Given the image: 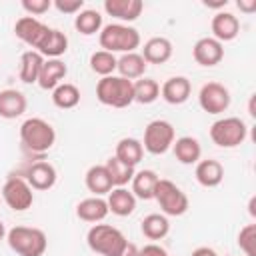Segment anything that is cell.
Returning <instances> with one entry per match:
<instances>
[{"mask_svg":"<svg viewBox=\"0 0 256 256\" xmlns=\"http://www.w3.org/2000/svg\"><path fill=\"white\" fill-rule=\"evenodd\" d=\"M0 202H2V196H0Z\"/></svg>","mask_w":256,"mask_h":256,"instance_id":"45","label":"cell"},{"mask_svg":"<svg viewBox=\"0 0 256 256\" xmlns=\"http://www.w3.org/2000/svg\"><path fill=\"white\" fill-rule=\"evenodd\" d=\"M168 252L160 246V244H156V242H148L144 248H140V252H138V256H166Z\"/></svg>","mask_w":256,"mask_h":256,"instance_id":"39","label":"cell"},{"mask_svg":"<svg viewBox=\"0 0 256 256\" xmlns=\"http://www.w3.org/2000/svg\"><path fill=\"white\" fill-rule=\"evenodd\" d=\"M106 204H108V212L124 218L136 210V196L126 186H116L106 194Z\"/></svg>","mask_w":256,"mask_h":256,"instance_id":"16","label":"cell"},{"mask_svg":"<svg viewBox=\"0 0 256 256\" xmlns=\"http://www.w3.org/2000/svg\"><path fill=\"white\" fill-rule=\"evenodd\" d=\"M20 142L24 148L32 154H44L48 152L56 142V130L54 126L38 116L26 118L20 124Z\"/></svg>","mask_w":256,"mask_h":256,"instance_id":"2","label":"cell"},{"mask_svg":"<svg viewBox=\"0 0 256 256\" xmlns=\"http://www.w3.org/2000/svg\"><path fill=\"white\" fill-rule=\"evenodd\" d=\"M2 200L14 212H26L34 204V190L22 176H8L0 190Z\"/></svg>","mask_w":256,"mask_h":256,"instance_id":"9","label":"cell"},{"mask_svg":"<svg viewBox=\"0 0 256 256\" xmlns=\"http://www.w3.org/2000/svg\"><path fill=\"white\" fill-rule=\"evenodd\" d=\"M22 8L28 16H42L52 8V0H22Z\"/></svg>","mask_w":256,"mask_h":256,"instance_id":"37","label":"cell"},{"mask_svg":"<svg viewBox=\"0 0 256 256\" xmlns=\"http://www.w3.org/2000/svg\"><path fill=\"white\" fill-rule=\"evenodd\" d=\"M158 180H160V176L154 172V170H150V168H144V170H138L136 174H134V178H132V194L136 196V200L140 198V200H152L154 198V188H156V184H158Z\"/></svg>","mask_w":256,"mask_h":256,"instance_id":"27","label":"cell"},{"mask_svg":"<svg viewBox=\"0 0 256 256\" xmlns=\"http://www.w3.org/2000/svg\"><path fill=\"white\" fill-rule=\"evenodd\" d=\"M116 62H118L116 54L106 52V50H96V52H92V54H90V60H88L90 70L96 72V74L102 76V78H104V76H112V74L116 72Z\"/></svg>","mask_w":256,"mask_h":256,"instance_id":"35","label":"cell"},{"mask_svg":"<svg viewBox=\"0 0 256 256\" xmlns=\"http://www.w3.org/2000/svg\"><path fill=\"white\" fill-rule=\"evenodd\" d=\"M210 30H212V38H216L218 42H230L240 34V20L238 16H234L232 12L220 10L212 16L210 20Z\"/></svg>","mask_w":256,"mask_h":256,"instance_id":"13","label":"cell"},{"mask_svg":"<svg viewBox=\"0 0 256 256\" xmlns=\"http://www.w3.org/2000/svg\"><path fill=\"white\" fill-rule=\"evenodd\" d=\"M140 230H142V234L148 240L156 242V240H162V238L168 236V232H170V220L162 212L160 214L158 212H152V214H148V216L142 218Z\"/></svg>","mask_w":256,"mask_h":256,"instance_id":"28","label":"cell"},{"mask_svg":"<svg viewBox=\"0 0 256 256\" xmlns=\"http://www.w3.org/2000/svg\"><path fill=\"white\" fill-rule=\"evenodd\" d=\"M52 6L62 12V14H78L80 10H84V0H54Z\"/></svg>","mask_w":256,"mask_h":256,"instance_id":"38","label":"cell"},{"mask_svg":"<svg viewBox=\"0 0 256 256\" xmlns=\"http://www.w3.org/2000/svg\"><path fill=\"white\" fill-rule=\"evenodd\" d=\"M166 256H168V254H166Z\"/></svg>","mask_w":256,"mask_h":256,"instance_id":"46","label":"cell"},{"mask_svg":"<svg viewBox=\"0 0 256 256\" xmlns=\"http://www.w3.org/2000/svg\"><path fill=\"white\" fill-rule=\"evenodd\" d=\"M52 104L60 110H70L80 104V90L72 82H62L52 90Z\"/></svg>","mask_w":256,"mask_h":256,"instance_id":"30","label":"cell"},{"mask_svg":"<svg viewBox=\"0 0 256 256\" xmlns=\"http://www.w3.org/2000/svg\"><path fill=\"white\" fill-rule=\"evenodd\" d=\"M194 176L196 182L204 188H216L222 184L224 180V166L214 160V158H206V160H198L196 168H194Z\"/></svg>","mask_w":256,"mask_h":256,"instance_id":"21","label":"cell"},{"mask_svg":"<svg viewBox=\"0 0 256 256\" xmlns=\"http://www.w3.org/2000/svg\"><path fill=\"white\" fill-rule=\"evenodd\" d=\"M108 214H110L108 204H106V198H102V196H88L76 204V216L90 224L102 222Z\"/></svg>","mask_w":256,"mask_h":256,"instance_id":"22","label":"cell"},{"mask_svg":"<svg viewBox=\"0 0 256 256\" xmlns=\"http://www.w3.org/2000/svg\"><path fill=\"white\" fill-rule=\"evenodd\" d=\"M50 26H46L42 20L34 18V16H22L16 20L14 24V34L18 40H22L26 46H30V50H40L42 44L46 42L48 34H50Z\"/></svg>","mask_w":256,"mask_h":256,"instance_id":"10","label":"cell"},{"mask_svg":"<svg viewBox=\"0 0 256 256\" xmlns=\"http://www.w3.org/2000/svg\"><path fill=\"white\" fill-rule=\"evenodd\" d=\"M230 90L220 82H206L198 92V104L208 114H222L230 108Z\"/></svg>","mask_w":256,"mask_h":256,"instance_id":"11","label":"cell"},{"mask_svg":"<svg viewBox=\"0 0 256 256\" xmlns=\"http://www.w3.org/2000/svg\"><path fill=\"white\" fill-rule=\"evenodd\" d=\"M84 184L88 188V192H92V196H106L114 186L112 180L104 168V164H94L86 170L84 174Z\"/></svg>","mask_w":256,"mask_h":256,"instance_id":"25","label":"cell"},{"mask_svg":"<svg viewBox=\"0 0 256 256\" xmlns=\"http://www.w3.org/2000/svg\"><path fill=\"white\" fill-rule=\"evenodd\" d=\"M238 246L246 256H256V224H246L238 232Z\"/></svg>","mask_w":256,"mask_h":256,"instance_id":"36","label":"cell"},{"mask_svg":"<svg viewBox=\"0 0 256 256\" xmlns=\"http://www.w3.org/2000/svg\"><path fill=\"white\" fill-rule=\"evenodd\" d=\"M126 242L128 240L122 234V230L110 224H92V228L86 234L88 248L100 256H118Z\"/></svg>","mask_w":256,"mask_h":256,"instance_id":"5","label":"cell"},{"mask_svg":"<svg viewBox=\"0 0 256 256\" xmlns=\"http://www.w3.org/2000/svg\"><path fill=\"white\" fill-rule=\"evenodd\" d=\"M192 92V84L186 76H170L162 86H160V96L164 98V102L178 106L184 104L190 98Z\"/></svg>","mask_w":256,"mask_h":256,"instance_id":"18","label":"cell"},{"mask_svg":"<svg viewBox=\"0 0 256 256\" xmlns=\"http://www.w3.org/2000/svg\"><path fill=\"white\" fill-rule=\"evenodd\" d=\"M160 98V84L154 78H138L134 80V102L152 104Z\"/></svg>","mask_w":256,"mask_h":256,"instance_id":"34","label":"cell"},{"mask_svg":"<svg viewBox=\"0 0 256 256\" xmlns=\"http://www.w3.org/2000/svg\"><path fill=\"white\" fill-rule=\"evenodd\" d=\"M28 108L26 96L16 90V88H4L0 90V118L4 120H14L22 116Z\"/></svg>","mask_w":256,"mask_h":256,"instance_id":"19","label":"cell"},{"mask_svg":"<svg viewBox=\"0 0 256 256\" xmlns=\"http://www.w3.org/2000/svg\"><path fill=\"white\" fill-rule=\"evenodd\" d=\"M236 6H238L242 12L250 14V12H254V10H256V0H238V2H236Z\"/></svg>","mask_w":256,"mask_h":256,"instance_id":"41","label":"cell"},{"mask_svg":"<svg viewBox=\"0 0 256 256\" xmlns=\"http://www.w3.org/2000/svg\"><path fill=\"white\" fill-rule=\"evenodd\" d=\"M190 256H218V254H216V250L210 248V246H198V248L192 250Z\"/></svg>","mask_w":256,"mask_h":256,"instance_id":"42","label":"cell"},{"mask_svg":"<svg viewBox=\"0 0 256 256\" xmlns=\"http://www.w3.org/2000/svg\"><path fill=\"white\" fill-rule=\"evenodd\" d=\"M96 98L110 108H126L134 102V82L118 74L104 76L96 84Z\"/></svg>","mask_w":256,"mask_h":256,"instance_id":"3","label":"cell"},{"mask_svg":"<svg viewBox=\"0 0 256 256\" xmlns=\"http://www.w3.org/2000/svg\"><path fill=\"white\" fill-rule=\"evenodd\" d=\"M172 152L180 164H196L202 156V146L194 136H180L172 144Z\"/></svg>","mask_w":256,"mask_h":256,"instance_id":"24","label":"cell"},{"mask_svg":"<svg viewBox=\"0 0 256 256\" xmlns=\"http://www.w3.org/2000/svg\"><path fill=\"white\" fill-rule=\"evenodd\" d=\"M254 204H256V198H250V204H248V208H250V214H252V216H256V210H254Z\"/></svg>","mask_w":256,"mask_h":256,"instance_id":"44","label":"cell"},{"mask_svg":"<svg viewBox=\"0 0 256 256\" xmlns=\"http://www.w3.org/2000/svg\"><path fill=\"white\" fill-rule=\"evenodd\" d=\"M6 242L18 256H44L48 238L44 230L34 226H14L6 232Z\"/></svg>","mask_w":256,"mask_h":256,"instance_id":"4","label":"cell"},{"mask_svg":"<svg viewBox=\"0 0 256 256\" xmlns=\"http://www.w3.org/2000/svg\"><path fill=\"white\" fill-rule=\"evenodd\" d=\"M66 50H68V36L62 30L52 28L48 38H46V42L42 44V48L38 52L44 58H60L62 54H66Z\"/></svg>","mask_w":256,"mask_h":256,"instance_id":"33","label":"cell"},{"mask_svg":"<svg viewBox=\"0 0 256 256\" xmlns=\"http://www.w3.org/2000/svg\"><path fill=\"white\" fill-rule=\"evenodd\" d=\"M44 60H46V58H44L40 52H36V50H26V52L20 56V68H18L20 80H22L24 84H36Z\"/></svg>","mask_w":256,"mask_h":256,"instance_id":"26","label":"cell"},{"mask_svg":"<svg viewBox=\"0 0 256 256\" xmlns=\"http://www.w3.org/2000/svg\"><path fill=\"white\" fill-rule=\"evenodd\" d=\"M248 136V126L238 116H224L212 122L210 126V140L218 148H236L244 144Z\"/></svg>","mask_w":256,"mask_h":256,"instance_id":"6","label":"cell"},{"mask_svg":"<svg viewBox=\"0 0 256 256\" xmlns=\"http://www.w3.org/2000/svg\"><path fill=\"white\" fill-rule=\"evenodd\" d=\"M138 252H140V248H138L134 242H126L118 256H138Z\"/></svg>","mask_w":256,"mask_h":256,"instance_id":"40","label":"cell"},{"mask_svg":"<svg viewBox=\"0 0 256 256\" xmlns=\"http://www.w3.org/2000/svg\"><path fill=\"white\" fill-rule=\"evenodd\" d=\"M74 28L84 36H92L102 30V14L94 8H84L74 16Z\"/></svg>","mask_w":256,"mask_h":256,"instance_id":"32","label":"cell"},{"mask_svg":"<svg viewBox=\"0 0 256 256\" xmlns=\"http://www.w3.org/2000/svg\"><path fill=\"white\" fill-rule=\"evenodd\" d=\"M68 74V66L60 60V58H46L44 64H42V70H40V76H38V86L42 90H54L58 84L64 82Z\"/></svg>","mask_w":256,"mask_h":256,"instance_id":"20","label":"cell"},{"mask_svg":"<svg viewBox=\"0 0 256 256\" xmlns=\"http://www.w3.org/2000/svg\"><path fill=\"white\" fill-rule=\"evenodd\" d=\"M192 58L196 64L200 66H216L222 62L224 58V44L218 42L216 38L212 36H204V38H198L196 44L192 46Z\"/></svg>","mask_w":256,"mask_h":256,"instance_id":"12","label":"cell"},{"mask_svg":"<svg viewBox=\"0 0 256 256\" xmlns=\"http://www.w3.org/2000/svg\"><path fill=\"white\" fill-rule=\"evenodd\" d=\"M174 140H176V132H174L172 122L158 118V120H152V122L146 124L144 140H140V142H142V148L146 152H150L154 156H160V154H166L172 148Z\"/></svg>","mask_w":256,"mask_h":256,"instance_id":"8","label":"cell"},{"mask_svg":"<svg viewBox=\"0 0 256 256\" xmlns=\"http://www.w3.org/2000/svg\"><path fill=\"white\" fill-rule=\"evenodd\" d=\"M104 168L112 180V186H126L128 182H132L134 174H136V168L134 166H128L124 164L122 160H118L116 156H110L106 162H104Z\"/></svg>","mask_w":256,"mask_h":256,"instance_id":"31","label":"cell"},{"mask_svg":"<svg viewBox=\"0 0 256 256\" xmlns=\"http://www.w3.org/2000/svg\"><path fill=\"white\" fill-rule=\"evenodd\" d=\"M26 182L30 184L32 190H50L54 184H56V178H58V172L56 168L46 162V160H38L34 164L28 166L26 170Z\"/></svg>","mask_w":256,"mask_h":256,"instance_id":"14","label":"cell"},{"mask_svg":"<svg viewBox=\"0 0 256 256\" xmlns=\"http://www.w3.org/2000/svg\"><path fill=\"white\" fill-rule=\"evenodd\" d=\"M6 232H8V230H6V226H4V222L0 220V240H4V238H6Z\"/></svg>","mask_w":256,"mask_h":256,"instance_id":"43","label":"cell"},{"mask_svg":"<svg viewBox=\"0 0 256 256\" xmlns=\"http://www.w3.org/2000/svg\"><path fill=\"white\" fill-rule=\"evenodd\" d=\"M174 46L166 36H152L144 42L142 46V58L146 60V64H164L172 58Z\"/></svg>","mask_w":256,"mask_h":256,"instance_id":"17","label":"cell"},{"mask_svg":"<svg viewBox=\"0 0 256 256\" xmlns=\"http://www.w3.org/2000/svg\"><path fill=\"white\" fill-rule=\"evenodd\" d=\"M148 64L146 60L142 58L140 52H128V54H122L116 62V70H118V76L126 78V80H138L144 76Z\"/></svg>","mask_w":256,"mask_h":256,"instance_id":"23","label":"cell"},{"mask_svg":"<svg viewBox=\"0 0 256 256\" xmlns=\"http://www.w3.org/2000/svg\"><path fill=\"white\" fill-rule=\"evenodd\" d=\"M98 42H100V48L106 50V52L128 54V52H136L142 38H140V32L134 26L112 22V24L102 26V30L98 32Z\"/></svg>","mask_w":256,"mask_h":256,"instance_id":"1","label":"cell"},{"mask_svg":"<svg viewBox=\"0 0 256 256\" xmlns=\"http://www.w3.org/2000/svg\"><path fill=\"white\" fill-rule=\"evenodd\" d=\"M114 156L118 160H122L124 164L128 166H138L142 156H144V148H142V142L138 138H132V136H126V138H120L118 144H116V150H114Z\"/></svg>","mask_w":256,"mask_h":256,"instance_id":"29","label":"cell"},{"mask_svg":"<svg viewBox=\"0 0 256 256\" xmlns=\"http://www.w3.org/2000/svg\"><path fill=\"white\" fill-rule=\"evenodd\" d=\"M152 200L158 202L164 216H182L190 208V200H188L186 192L180 186H176L172 180H166V178L158 180Z\"/></svg>","mask_w":256,"mask_h":256,"instance_id":"7","label":"cell"},{"mask_svg":"<svg viewBox=\"0 0 256 256\" xmlns=\"http://www.w3.org/2000/svg\"><path fill=\"white\" fill-rule=\"evenodd\" d=\"M142 10H144L142 0H106L104 2V12L112 18H116L120 24L138 20Z\"/></svg>","mask_w":256,"mask_h":256,"instance_id":"15","label":"cell"}]
</instances>
